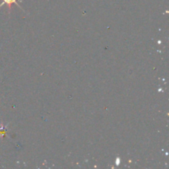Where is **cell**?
Listing matches in <instances>:
<instances>
[{
	"instance_id": "cell-1",
	"label": "cell",
	"mask_w": 169,
	"mask_h": 169,
	"mask_svg": "<svg viewBox=\"0 0 169 169\" xmlns=\"http://www.w3.org/2000/svg\"><path fill=\"white\" fill-rule=\"evenodd\" d=\"M4 4H6V5L8 6V10H9V13H10L11 11V8H12V5L13 4H16V5H17L20 8H21V6L18 4V2H17V0H2V3H1V4H0V8L2 7L3 5H4ZM22 9V8H21Z\"/></svg>"
}]
</instances>
